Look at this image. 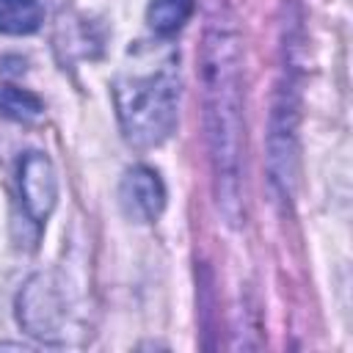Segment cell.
Instances as JSON below:
<instances>
[{
  "instance_id": "obj_1",
  "label": "cell",
  "mask_w": 353,
  "mask_h": 353,
  "mask_svg": "<svg viewBox=\"0 0 353 353\" xmlns=\"http://www.w3.org/2000/svg\"><path fill=\"white\" fill-rule=\"evenodd\" d=\"M204 124L215 176L218 207L226 221L240 223L243 210V80L234 25L226 14H212L201 44Z\"/></svg>"
},
{
  "instance_id": "obj_2",
  "label": "cell",
  "mask_w": 353,
  "mask_h": 353,
  "mask_svg": "<svg viewBox=\"0 0 353 353\" xmlns=\"http://www.w3.org/2000/svg\"><path fill=\"white\" fill-rule=\"evenodd\" d=\"M113 102L130 146H160L176 127L179 52L165 41L132 44L113 80Z\"/></svg>"
},
{
  "instance_id": "obj_3",
  "label": "cell",
  "mask_w": 353,
  "mask_h": 353,
  "mask_svg": "<svg viewBox=\"0 0 353 353\" xmlns=\"http://www.w3.org/2000/svg\"><path fill=\"white\" fill-rule=\"evenodd\" d=\"M295 94L292 83L279 88L270 119V174L281 196H292L295 185Z\"/></svg>"
},
{
  "instance_id": "obj_4",
  "label": "cell",
  "mask_w": 353,
  "mask_h": 353,
  "mask_svg": "<svg viewBox=\"0 0 353 353\" xmlns=\"http://www.w3.org/2000/svg\"><path fill=\"white\" fill-rule=\"evenodd\" d=\"M17 317L19 323L28 328V334L52 342L61 331V320H63V303L58 290L50 284V276H33L19 298H17Z\"/></svg>"
},
{
  "instance_id": "obj_5",
  "label": "cell",
  "mask_w": 353,
  "mask_h": 353,
  "mask_svg": "<svg viewBox=\"0 0 353 353\" xmlns=\"http://www.w3.org/2000/svg\"><path fill=\"white\" fill-rule=\"evenodd\" d=\"M19 196L28 218L33 223H44L58 199V176L47 154L25 152L19 160Z\"/></svg>"
},
{
  "instance_id": "obj_6",
  "label": "cell",
  "mask_w": 353,
  "mask_h": 353,
  "mask_svg": "<svg viewBox=\"0 0 353 353\" xmlns=\"http://www.w3.org/2000/svg\"><path fill=\"white\" fill-rule=\"evenodd\" d=\"M119 201L127 218L152 223L165 207V185L160 174L149 165H132L119 185Z\"/></svg>"
},
{
  "instance_id": "obj_7",
  "label": "cell",
  "mask_w": 353,
  "mask_h": 353,
  "mask_svg": "<svg viewBox=\"0 0 353 353\" xmlns=\"http://www.w3.org/2000/svg\"><path fill=\"white\" fill-rule=\"evenodd\" d=\"M44 19L39 0H0V33L28 36L39 30Z\"/></svg>"
},
{
  "instance_id": "obj_8",
  "label": "cell",
  "mask_w": 353,
  "mask_h": 353,
  "mask_svg": "<svg viewBox=\"0 0 353 353\" xmlns=\"http://www.w3.org/2000/svg\"><path fill=\"white\" fill-rule=\"evenodd\" d=\"M196 0H149L146 22L157 36H174L193 14Z\"/></svg>"
},
{
  "instance_id": "obj_9",
  "label": "cell",
  "mask_w": 353,
  "mask_h": 353,
  "mask_svg": "<svg viewBox=\"0 0 353 353\" xmlns=\"http://www.w3.org/2000/svg\"><path fill=\"white\" fill-rule=\"evenodd\" d=\"M0 113L14 121H36L44 116V102L17 85H0Z\"/></svg>"
}]
</instances>
